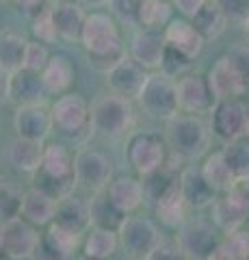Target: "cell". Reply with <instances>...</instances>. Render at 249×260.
<instances>
[{
  "label": "cell",
  "mask_w": 249,
  "mask_h": 260,
  "mask_svg": "<svg viewBox=\"0 0 249 260\" xmlns=\"http://www.w3.org/2000/svg\"><path fill=\"white\" fill-rule=\"evenodd\" d=\"M80 44L89 56V65L95 72H104V74L126 56L117 24L106 13L87 15Z\"/></svg>",
  "instance_id": "obj_1"
},
{
  "label": "cell",
  "mask_w": 249,
  "mask_h": 260,
  "mask_svg": "<svg viewBox=\"0 0 249 260\" xmlns=\"http://www.w3.org/2000/svg\"><path fill=\"white\" fill-rule=\"evenodd\" d=\"M78 184L76 169H74V156L63 145H48L44 152L42 167L37 169V186L54 200L69 198Z\"/></svg>",
  "instance_id": "obj_2"
},
{
  "label": "cell",
  "mask_w": 249,
  "mask_h": 260,
  "mask_svg": "<svg viewBox=\"0 0 249 260\" xmlns=\"http://www.w3.org/2000/svg\"><path fill=\"white\" fill-rule=\"evenodd\" d=\"M167 141L173 152L182 154L189 160H195L210 148V130L199 115L178 113L167 119Z\"/></svg>",
  "instance_id": "obj_3"
},
{
  "label": "cell",
  "mask_w": 249,
  "mask_h": 260,
  "mask_svg": "<svg viewBox=\"0 0 249 260\" xmlns=\"http://www.w3.org/2000/svg\"><path fill=\"white\" fill-rule=\"evenodd\" d=\"M132 119V100L124 95L109 93L91 104V130L100 137H106V139H115V137L124 135L130 128Z\"/></svg>",
  "instance_id": "obj_4"
},
{
  "label": "cell",
  "mask_w": 249,
  "mask_h": 260,
  "mask_svg": "<svg viewBox=\"0 0 249 260\" xmlns=\"http://www.w3.org/2000/svg\"><path fill=\"white\" fill-rule=\"evenodd\" d=\"M136 100H139L141 109L154 119H171L180 111L178 85L163 72H154L148 76V83Z\"/></svg>",
  "instance_id": "obj_5"
},
{
  "label": "cell",
  "mask_w": 249,
  "mask_h": 260,
  "mask_svg": "<svg viewBox=\"0 0 249 260\" xmlns=\"http://www.w3.org/2000/svg\"><path fill=\"white\" fill-rule=\"evenodd\" d=\"M48 87L39 72L22 68L13 74L3 72V100L11 102L15 109L26 104H44L48 98Z\"/></svg>",
  "instance_id": "obj_6"
},
{
  "label": "cell",
  "mask_w": 249,
  "mask_h": 260,
  "mask_svg": "<svg viewBox=\"0 0 249 260\" xmlns=\"http://www.w3.org/2000/svg\"><path fill=\"white\" fill-rule=\"evenodd\" d=\"M39 241H42V237L35 230V223H30L22 215L3 221V228H0V247H3V254L7 258L11 260L33 258Z\"/></svg>",
  "instance_id": "obj_7"
},
{
  "label": "cell",
  "mask_w": 249,
  "mask_h": 260,
  "mask_svg": "<svg viewBox=\"0 0 249 260\" xmlns=\"http://www.w3.org/2000/svg\"><path fill=\"white\" fill-rule=\"evenodd\" d=\"M54 130L65 137H78L91 128V107L83 95L67 93L61 95L52 107Z\"/></svg>",
  "instance_id": "obj_8"
},
{
  "label": "cell",
  "mask_w": 249,
  "mask_h": 260,
  "mask_svg": "<svg viewBox=\"0 0 249 260\" xmlns=\"http://www.w3.org/2000/svg\"><path fill=\"white\" fill-rule=\"evenodd\" d=\"M119 245L130 258L146 260L160 243L158 228L143 217H126L124 223L119 225Z\"/></svg>",
  "instance_id": "obj_9"
},
{
  "label": "cell",
  "mask_w": 249,
  "mask_h": 260,
  "mask_svg": "<svg viewBox=\"0 0 249 260\" xmlns=\"http://www.w3.org/2000/svg\"><path fill=\"white\" fill-rule=\"evenodd\" d=\"M74 169L78 186L91 193H102L113 182V162L98 150H78L74 156Z\"/></svg>",
  "instance_id": "obj_10"
},
{
  "label": "cell",
  "mask_w": 249,
  "mask_h": 260,
  "mask_svg": "<svg viewBox=\"0 0 249 260\" xmlns=\"http://www.w3.org/2000/svg\"><path fill=\"white\" fill-rule=\"evenodd\" d=\"M217 230L219 228L215 225V221H208V219L202 217L189 219L178 230V245L191 260H206L221 243L219 237H217Z\"/></svg>",
  "instance_id": "obj_11"
},
{
  "label": "cell",
  "mask_w": 249,
  "mask_h": 260,
  "mask_svg": "<svg viewBox=\"0 0 249 260\" xmlns=\"http://www.w3.org/2000/svg\"><path fill=\"white\" fill-rule=\"evenodd\" d=\"M249 119V111L238 98L217 100L212 109V133L223 143L236 141L245 137V126Z\"/></svg>",
  "instance_id": "obj_12"
},
{
  "label": "cell",
  "mask_w": 249,
  "mask_h": 260,
  "mask_svg": "<svg viewBox=\"0 0 249 260\" xmlns=\"http://www.w3.org/2000/svg\"><path fill=\"white\" fill-rule=\"evenodd\" d=\"M178 85V104L182 113H193V115H202L215 109L217 98L212 93V87L208 83V76L202 74H189L180 76L175 80Z\"/></svg>",
  "instance_id": "obj_13"
},
{
  "label": "cell",
  "mask_w": 249,
  "mask_h": 260,
  "mask_svg": "<svg viewBox=\"0 0 249 260\" xmlns=\"http://www.w3.org/2000/svg\"><path fill=\"white\" fill-rule=\"evenodd\" d=\"M128 160L141 176H148L165 165L167 154L165 143L158 135L152 133H136L128 141Z\"/></svg>",
  "instance_id": "obj_14"
},
{
  "label": "cell",
  "mask_w": 249,
  "mask_h": 260,
  "mask_svg": "<svg viewBox=\"0 0 249 260\" xmlns=\"http://www.w3.org/2000/svg\"><path fill=\"white\" fill-rule=\"evenodd\" d=\"M106 87L111 93L124 95L128 100H136L143 87L148 83V70L143 68L139 61H134L132 56H124L115 68H111L106 74Z\"/></svg>",
  "instance_id": "obj_15"
},
{
  "label": "cell",
  "mask_w": 249,
  "mask_h": 260,
  "mask_svg": "<svg viewBox=\"0 0 249 260\" xmlns=\"http://www.w3.org/2000/svg\"><path fill=\"white\" fill-rule=\"evenodd\" d=\"M167 50L165 30L160 28H141L134 32L130 44V56L139 61L146 70H158L163 65Z\"/></svg>",
  "instance_id": "obj_16"
},
{
  "label": "cell",
  "mask_w": 249,
  "mask_h": 260,
  "mask_svg": "<svg viewBox=\"0 0 249 260\" xmlns=\"http://www.w3.org/2000/svg\"><path fill=\"white\" fill-rule=\"evenodd\" d=\"M52 22L57 28V35L65 42H80L83 37V28L87 22V13L83 3H74V0H59L50 7Z\"/></svg>",
  "instance_id": "obj_17"
},
{
  "label": "cell",
  "mask_w": 249,
  "mask_h": 260,
  "mask_svg": "<svg viewBox=\"0 0 249 260\" xmlns=\"http://www.w3.org/2000/svg\"><path fill=\"white\" fill-rule=\"evenodd\" d=\"M13 126L18 130L20 137H28V139L44 141L52 124V109H46L44 104H26V107H18L13 115Z\"/></svg>",
  "instance_id": "obj_18"
},
{
  "label": "cell",
  "mask_w": 249,
  "mask_h": 260,
  "mask_svg": "<svg viewBox=\"0 0 249 260\" xmlns=\"http://www.w3.org/2000/svg\"><path fill=\"white\" fill-rule=\"evenodd\" d=\"M208 83H210L212 93H215L217 100L240 98L247 91L243 78H240L238 70L234 68V63H232V59L228 54L221 56V59L212 65V70L208 72Z\"/></svg>",
  "instance_id": "obj_19"
},
{
  "label": "cell",
  "mask_w": 249,
  "mask_h": 260,
  "mask_svg": "<svg viewBox=\"0 0 249 260\" xmlns=\"http://www.w3.org/2000/svg\"><path fill=\"white\" fill-rule=\"evenodd\" d=\"M165 39H167V46H171L173 50L182 52L184 56L195 61L199 54L204 50V44L206 39L199 35V30L193 26V22L187 18H180V20H171L169 24L165 26Z\"/></svg>",
  "instance_id": "obj_20"
},
{
  "label": "cell",
  "mask_w": 249,
  "mask_h": 260,
  "mask_svg": "<svg viewBox=\"0 0 249 260\" xmlns=\"http://www.w3.org/2000/svg\"><path fill=\"white\" fill-rule=\"evenodd\" d=\"M44 152L46 148L42 141L37 139H28V137H15L7 148V158L11 165L24 174H37V169L42 167L44 160Z\"/></svg>",
  "instance_id": "obj_21"
},
{
  "label": "cell",
  "mask_w": 249,
  "mask_h": 260,
  "mask_svg": "<svg viewBox=\"0 0 249 260\" xmlns=\"http://www.w3.org/2000/svg\"><path fill=\"white\" fill-rule=\"evenodd\" d=\"M180 189L184 200L189 202V206H195V208H204V206H212L215 204V195L217 191L212 189L208 180L202 174V167H184L182 174H180Z\"/></svg>",
  "instance_id": "obj_22"
},
{
  "label": "cell",
  "mask_w": 249,
  "mask_h": 260,
  "mask_svg": "<svg viewBox=\"0 0 249 260\" xmlns=\"http://www.w3.org/2000/svg\"><path fill=\"white\" fill-rule=\"evenodd\" d=\"M57 204H59V200H54L52 195H48L46 191L39 189V186H35V189L24 191L20 215L35 225H46V223L54 221Z\"/></svg>",
  "instance_id": "obj_23"
},
{
  "label": "cell",
  "mask_w": 249,
  "mask_h": 260,
  "mask_svg": "<svg viewBox=\"0 0 249 260\" xmlns=\"http://www.w3.org/2000/svg\"><path fill=\"white\" fill-rule=\"evenodd\" d=\"M54 221H57L59 225H63V228H67V230H72V232H78V234L87 232V228L93 223L91 221L89 202L72 198V195H69V198L59 200Z\"/></svg>",
  "instance_id": "obj_24"
},
{
  "label": "cell",
  "mask_w": 249,
  "mask_h": 260,
  "mask_svg": "<svg viewBox=\"0 0 249 260\" xmlns=\"http://www.w3.org/2000/svg\"><path fill=\"white\" fill-rule=\"evenodd\" d=\"M109 198L113 200V204L124 210V213H132V210H136L143 200H146V189H143V182H139L136 178L132 176H119L115 178L113 182L109 184Z\"/></svg>",
  "instance_id": "obj_25"
},
{
  "label": "cell",
  "mask_w": 249,
  "mask_h": 260,
  "mask_svg": "<svg viewBox=\"0 0 249 260\" xmlns=\"http://www.w3.org/2000/svg\"><path fill=\"white\" fill-rule=\"evenodd\" d=\"M247 219L249 217L245 213V208L240 206L230 193H223V198L215 200V204H212V221L221 232L230 234V232L240 230Z\"/></svg>",
  "instance_id": "obj_26"
},
{
  "label": "cell",
  "mask_w": 249,
  "mask_h": 260,
  "mask_svg": "<svg viewBox=\"0 0 249 260\" xmlns=\"http://www.w3.org/2000/svg\"><path fill=\"white\" fill-rule=\"evenodd\" d=\"M187 206H189V202L184 200L182 189H180V180H178L163 198L156 200V215L160 217V221L165 225L178 228L187 221Z\"/></svg>",
  "instance_id": "obj_27"
},
{
  "label": "cell",
  "mask_w": 249,
  "mask_h": 260,
  "mask_svg": "<svg viewBox=\"0 0 249 260\" xmlns=\"http://www.w3.org/2000/svg\"><path fill=\"white\" fill-rule=\"evenodd\" d=\"M202 174L208 180V184H210L217 193H228L232 186H234V182L238 180L234 169L230 167V162H228V158H226V154L223 152H215L204 160Z\"/></svg>",
  "instance_id": "obj_28"
},
{
  "label": "cell",
  "mask_w": 249,
  "mask_h": 260,
  "mask_svg": "<svg viewBox=\"0 0 249 260\" xmlns=\"http://www.w3.org/2000/svg\"><path fill=\"white\" fill-rule=\"evenodd\" d=\"M42 78L50 93H63L74 80V65L65 54H52L46 70L42 72Z\"/></svg>",
  "instance_id": "obj_29"
},
{
  "label": "cell",
  "mask_w": 249,
  "mask_h": 260,
  "mask_svg": "<svg viewBox=\"0 0 249 260\" xmlns=\"http://www.w3.org/2000/svg\"><path fill=\"white\" fill-rule=\"evenodd\" d=\"M26 46L28 42L20 32H11V30L3 32V37H0V65H3V72L13 74V72L24 68Z\"/></svg>",
  "instance_id": "obj_30"
},
{
  "label": "cell",
  "mask_w": 249,
  "mask_h": 260,
  "mask_svg": "<svg viewBox=\"0 0 249 260\" xmlns=\"http://www.w3.org/2000/svg\"><path fill=\"white\" fill-rule=\"evenodd\" d=\"M89 208H91V221L98 228L119 230V225H122L124 219H126V213L113 204V200L109 198V193H95L93 200L89 202Z\"/></svg>",
  "instance_id": "obj_31"
},
{
  "label": "cell",
  "mask_w": 249,
  "mask_h": 260,
  "mask_svg": "<svg viewBox=\"0 0 249 260\" xmlns=\"http://www.w3.org/2000/svg\"><path fill=\"white\" fill-rule=\"evenodd\" d=\"M191 22H193V26L199 30V35H202L206 42L221 37L223 32H226L228 24H230L228 18L223 15V11H221L215 3H206V5L202 7V11H199Z\"/></svg>",
  "instance_id": "obj_32"
},
{
  "label": "cell",
  "mask_w": 249,
  "mask_h": 260,
  "mask_svg": "<svg viewBox=\"0 0 249 260\" xmlns=\"http://www.w3.org/2000/svg\"><path fill=\"white\" fill-rule=\"evenodd\" d=\"M119 245V232L111 228H98L95 225L85 241V256L95 260H106L115 254Z\"/></svg>",
  "instance_id": "obj_33"
},
{
  "label": "cell",
  "mask_w": 249,
  "mask_h": 260,
  "mask_svg": "<svg viewBox=\"0 0 249 260\" xmlns=\"http://www.w3.org/2000/svg\"><path fill=\"white\" fill-rule=\"evenodd\" d=\"M171 3L169 0H143L139 11V26L143 28H160L171 22Z\"/></svg>",
  "instance_id": "obj_34"
},
{
  "label": "cell",
  "mask_w": 249,
  "mask_h": 260,
  "mask_svg": "<svg viewBox=\"0 0 249 260\" xmlns=\"http://www.w3.org/2000/svg\"><path fill=\"white\" fill-rule=\"evenodd\" d=\"M223 154H226L230 167L234 169L236 178H249V141H230L223 148Z\"/></svg>",
  "instance_id": "obj_35"
},
{
  "label": "cell",
  "mask_w": 249,
  "mask_h": 260,
  "mask_svg": "<svg viewBox=\"0 0 249 260\" xmlns=\"http://www.w3.org/2000/svg\"><path fill=\"white\" fill-rule=\"evenodd\" d=\"M143 0H109V9L124 26H139V11Z\"/></svg>",
  "instance_id": "obj_36"
},
{
  "label": "cell",
  "mask_w": 249,
  "mask_h": 260,
  "mask_svg": "<svg viewBox=\"0 0 249 260\" xmlns=\"http://www.w3.org/2000/svg\"><path fill=\"white\" fill-rule=\"evenodd\" d=\"M193 65V59L184 56L182 52L173 50L171 46H167L165 50V59H163V65H160V72L167 74L169 78H180L184 74H189V68Z\"/></svg>",
  "instance_id": "obj_37"
},
{
  "label": "cell",
  "mask_w": 249,
  "mask_h": 260,
  "mask_svg": "<svg viewBox=\"0 0 249 260\" xmlns=\"http://www.w3.org/2000/svg\"><path fill=\"white\" fill-rule=\"evenodd\" d=\"M50 52H48V48L44 46V42H28L26 46V56H24V68L26 70H33V72H42L46 70L48 61H50Z\"/></svg>",
  "instance_id": "obj_38"
},
{
  "label": "cell",
  "mask_w": 249,
  "mask_h": 260,
  "mask_svg": "<svg viewBox=\"0 0 249 260\" xmlns=\"http://www.w3.org/2000/svg\"><path fill=\"white\" fill-rule=\"evenodd\" d=\"M232 24H245L249 18V0H212Z\"/></svg>",
  "instance_id": "obj_39"
},
{
  "label": "cell",
  "mask_w": 249,
  "mask_h": 260,
  "mask_svg": "<svg viewBox=\"0 0 249 260\" xmlns=\"http://www.w3.org/2000/svg\"><path fill=\"white\" fill-rule=\"evenodd\" d=\"M33 35L44 44H50L52 39H57V28H54V22H52V13H50V7L46 11H42L33 18Z\"/></svg>",
  "instance_id": "obj_40"
},
{
  "label": "cell",
  "mask_w": 249,
  "mask_h": 260,
  "mask_svg": "<svg viewBox=\"0 0 249 260\" xmlns=\"http://www.w3.org/2000/svg\"><path fill=\"white\" fill-rule=\"evenodd\" d=\"M226 245L234 260H249V232L247 230H236L226 234Z\"/></svg>",
  "instance_id": "obj_41"
},
{
  "label": "cell",
  "mask_w": 249,
  "mask_h": 260,
  "mask_svg": "<svg viewBox=\"0 0 249 260\" xmlns=\"http://www.w3.org/2000/svg\"><path fill=\"white\" fill-rule=\"evenodd\" d=\"M22 195L24 193L15 191L11 184H3V221H5V219H11V217L20 215Z\"/></svg>",
  "instance_id": "obj_42"
},
{
  "label": "cell",
  "mask_w": 249,
  "mask_h": 260,
  "mask_svg": "<svg viewBox=\"0 0 249 260\" xmlns=\"http://www.w3.org/2000/svg\"><path fill=\"white\" fill-rule=\"evenodd\" d=\"M33 260H72V254H69V251H65V249L57 247L54 243H50L42 234V241H39V245L35 249Z\"/></svg>",
  "instance_id": "obj_43"
},
{
  "label": "cell",
  "mask_w": 249,
  "mask_h": 260,
  "mask_svg": "<svg viewBox=\"0 0 249 260\" xmlns=\"http://www.w3.org/2000/svg\"><path fill=\"white\" fill-rule=\"evenodd\" d=\"M228 56L232 59V63H234V68L238 70V74H240V78H243L245 87L249 89V44L232 48Z\"/></svg>",
  "instance_id": "obj_44"
},
{
  "label": "cell",
  "mask_w": 249,
  "mask_h": 260,
  "mask_svg": "<svg viewBox=\"0 0 249 260\" xmlns=\"http://www.w3.org/2000/svg\"><path fill=\"white\" fill-rule=\"evenodd\" d=\"M146 260H191L178 243H160Z\"/></svg>",
  "instance_id": "obj_45"
},
{
  "label": "cell",
  "mask_w": 249,
  "mask_h": 260,
  "mask_svg": "<svg viewBox=\"0 0 249 260\" xmlns=\"http://www.w3.org/2000/svg\"><path fill=\"white\" fill-rule=\"evenodd\" d=\"M48 0H11V5L18 9L20 13L28 15V18H37L42 11L48 9Z\"/></svg>",
  "instance_id": "obj_46"
},
{
  "label": "cell",
  "mask_w": 249,
  "mask_h": 260,
  "mask_svg": "<svg viewBox=\"0 0 249 260\" xmlns=\"http://www.w3.org/2000/svg\"><path fill=\"white\" fill-rule=\"evenodd\" d=\"M208 3V0H171V5L178 9V13L182 18L187 20H193L195 15L202 11V7Z\"/></svg>",
  "instance_id": "obj_47"
},
{
  "label": "cell",
  "mask_w": 249,
  "mask_h": 260,
  "mask_svg": "<svg viewBox=\"0 0 249 260\" xmlns=\"http://www.w3.org/2000/svg\"><path fill=\"white\" fill-rule=\"evenodd\" d=\"M228 193L245 208V213L249 217V178H238V180L234 182V186H232Z\"/></svg>",
  "instance_id": "obj_48"
},
{
  "label": "cell",
  "mask_w": 249,
  "mask_h": 260,
  "mask_svg": "<svg viewBox=\"0 0 249 260\" xmlns=\"http://www.w3.org/2000/svg\"><path fill=\"white\" fill-rule=\"evenodd\" d=\"M206 260H234V256L230 254V249H228V245H226V241H221L219 245L215 247V251L210 256H208Z\"/></svg>",
  "instance_id": "obj_49"
},
{
  "label": "cell",
  "mask_w": 249,
  "mask_h": 260,
  "mask_svg": "<svg viewBox=\"0 0 249 260\" xmlns=\"http://www.w3.org/2000/svg\"><path fill=\"white\" fill-rule=\"evenodd\" d=\"M78 3H83L87 7H102V5H109V0H78Z\"/></svg>",
  "instance_id": "obj_50"
},
{
  "label": "cell",
  "mask_w": 249,
  "mask_h": 260,
  "mask_svg": "<svg viewBox=\"0 0 249 260\" xmlns=\"http://www.w3.org/2000/svg\"><path fill=\"white\" fill-rule=\"evenodd\" d=\"M243 30H245V37H247V44H249V18H247V22L243 24Z\"/></svg>",
  "instance_id": "obj_51"
},
{
  "label": "cell",
  "mask_w": 249,
  "mask_h": 260,
  "mask_svg": "<svg viewBox=\"0 0 249 260\" xmlns=\"http://www.w3.org/2000/svg\"><path fill=\"white\" fill-rule=\"evenodd\" d=\"M245 137L249 139V119H247V126H245Z\"/></svg>",
  "instance_id": "obj_52"
},
{
  "label": "cell",
  "mask_w": 249,
  "mask_h": 260,
  "mask_svg": "<svg viewBox=\"0 0 249 260\" xmlns=\"http://www.w3.org/2000/svg\"><path fill=\"white\" fill-rule=\"evenodd\" d=\"M80 260H95V258H89V256H85V258H80Z\"/></svg>",
  "instance_id": "obj_53"
},
{
  "label": "cell",
  "mask_w": 249,
  "mask_h": 260,
  "mask_svg": "<svg viewBox=\"0 0 249 260\" xmlns=\"http://www.w3.org/2000/svg\"><path fill=\"white\" fill-rule=\"evenodd\" d=\"M132 260H136V258H132Z\"/></svg>",
  "instance_id": "obj_54"
},
{
  "label": "cell",
  "mask_w": 249,
  "mask_h": 260,
  "mask_svg": "<svg viewBox=\"0 0 249 260\" xmlns=\"http://www.w3.org/2000/svg\"><path fill=\"white\" fill-rule=\"evenodd\" d=\"M169 3H171V0H169Z\"/></svg>",
  "instance_id": "obj_55"
}]
</instances>
